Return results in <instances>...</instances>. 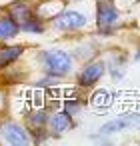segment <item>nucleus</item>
I'll list each match as a JSON object with an SVG mask.
<instances>
[{
  "instance_id": "obj_1",
  "label": "nucleus",
  "mask_w": 140,
  "mask_h": 146,
  "mask_svg": "<svg viewBox=\"0 0 140 146\" xmlns=\"http://www.w3.org/2000/svg\"><path fill=\"white\" fill-rule=\"evenodd\" d=\"M32 62H34L38 72L50 74V76L60 78L64 82L74 76V70L78 66L74 62L68 46H62V44H52V46L36 48L32 52Z\"/></svg>"
},
{
  "instance_id": "obj_2",
  "label": "nucleus",
  "mask_w": 140,
  "mask_h": 146,
  "mask_svg": "<svg viewBox=\"0 0 140 146\" xmlns=\"http://www.w3.org/2000/svg\"><path fill=\"white\" fill-rule=\"evenodd\" d=\"M92 28H94L92 16L82 8H68L66 6L52 20H48V32H52L60 38H66V40L88 34V32H92Z\"/></svg>"
},
{
  "instance_id": "obj_3",
  "label": "nucleus",
  "mask_w": 140,
  "mask_h": 146,
  "mask_svg": "<svg viewBox=\"0 0 140 146\" xmlns=\"http://www.w3.org/2000/svg\"><path fill=\"white\" fill-rule=\"evenodd\" d=\"M94 28L92 32L102 38L110 40L124 28V14L116 0H94Z\"/></svg>"
},
{
  "instance_id": "obj_4",
  "label": "nucleus",
  "mask_w": 140,
  "mask_h": 146,
  "mask_svg": "<svg viewBox=\"0 0 140 146\" xmlns=\"http://www.w3.org/2000/svg\"><path fill=\"white\" fill-rule=\"evenodd\" d=\"M104 78H106V62H104L102 54L92 58V60H88V62L78 64L76 70H74V76H72L74 88L80 90V92L94 90Z\"/></svg>"
},
{
  "instance_id": "obj_5",
  "label": "nucleus",
  "mask_w": 140,
  "mask_h": 146,
  "mask_svg": "<svg viewBox=\"0 0 140 146\" xmlns=\"http://www.w3.org/2000/svg\"><path fill=\"white\" fill-rule=\"evenodd\" d=\"M0 144L4 146H30L32 136L22 118H14L12 114L2 116L0 124Z\"/></svg>"
},
{
  "instance_id": "obj_6",
  "label": "nucleus",
  "mask_w": 140,
  "mask_h": 146,
  "mask_svg": "<svg viewBox=\"0 0 140 146\" xmlns=\"http://www.w3.org/2000/svg\"><path fill=\"white\" fill-rule=\"evenodd\" d=\"M68 50H70L74 62L82 64V62H88V60L100 56L104 50V44H102V38H98L94 32H88L78 38H72V44L68 46Z\"/></svg>"
},
{
  "instance_id": "obj_7",
  "label": "nucleus",
  "mask_w": 140,
  "mask_h": 146,
  "mask_svg": "<svg viewBox=\"0 0 140 146\" xmlns=\"http://www.w3.org/2000/svg\"><path fill=\"white\" fill-rule=\"evenodd\" d=\"M102 58L106 62V76H110V80L114 84L122 82L126 78V72H128V60H130L128 50H122V48H104L102 50Z\"/></svg>"
},
{
  "instance_id": "obj_8",
  "label": "nucleus",
  "mask_w": 140,
  "mask_h": 146,
  "mask_svg": "<svg viewBox=\"0 0 140 146\" xmlns=\"http://www.w3.org/2000/svg\"><path fill=\"white\" fill-rule=\"evenodd\" d=\"M76 128H78V118H72V116L66 114L62 108L50 110L46 130L50 132V138H52V140H60L62 136H66L68 132H72V130H76Z\"/></svg>"
},
{
  "instance_id": "obj_9",
  "label": "nucleus",
  "mask_w": 140,
  "mask_h": 146,
  "mask_svg": "<svg viewBox=\"0 0 140 146\" xmlns=\"http://www.w3.org/2000/svg\"><path fill=\"white\" fill-rule=\"evenodd\" d=\"M28 50H30V46L24 42H18V40L0 44V74L12 66H16V64H20L26 58Z\"/></svg>"
},
{
  "instance_id": "obj_10",
  "label": "nucleus",
  "mask_w": 140,
  "mask_h": 146,
  "mask_svg": "<svg viewBox=\"0 0 140 146\" xmlns=\"http://www.w3.org/2000/svg\"><path fill=\"white\" fill-rule=\"evenodd\" d=\"M138 124H140V112H128V114L124 112V114H118V116L106 120L96 132H100L104 136H116L128 128H136Z\"/></svg>"
},
{
  "instance_id": "obj_11",
  "label": "nucleus",
  "mask_w": 140,
  "mask_h": 146,
  "mask_svg": "<svg viewBox=\"0 0 140 146\" xmlns=\"http://www.w3.org/2000/svg\"><path fill=\"white\" fill-rule=\"evenodd\" d=\"M48 116H50V108L46 104H42V106H28L22 112V122L26 124V128L30 132H36V130H44L46 128Z\"/></svg>"
},
{
  "instance_id": "obj_12",
  "label": "nucleus",
  "mask_w": 140,
  "mask_h": 146,
  "mask_svg": "<svg viewBox=\"0 0 140 146\" xmlns=\"http://www.w3.org/2000/svg\"><path fill=\"white\" fill-rule=\"evenodd\" d=\"M20 36H22L20 34V24L6 12L4 6H0V44L14 42Z\"/></svg>"
},
{
  "instance_id": "obj_13",
  "label": "nucleus",
  "mask_w": 140,
  "mask_h": 146,
  "mask_svg": "<svg viewBox=\"0 0 140 146\" xmlns=\"http://www.w3.org/2000/svg\"><path fill=\"white\" fill-rule=\"evenodd\" d=\"M86 104H88V100L84 96H80V90H76V88L70 94H64L62 100H60V108L66 114H70L72 118H80L84 108H86Z\"/></svg>"
},
{
  "instance_id": "obj_14",
  "label": "nucleus",
  "mask_w": 140,
  "mask_h": 146,
  "mask_svg": "<svg viewBox=\"0 0 140 146\" xmlns=\"http://www.w3.org/2000/svg\"><path fill=\"white\" fill-rule=\"evenodd\" d=\"M66 6H68V0H34V14L48 22Z\"/></svg>"
},
{
  "instance_id": "obj_15",
  "label": "nucleus",
  "mask_w": 140,
  "mask_h": 146,
  "mask_svg": "<svg viewBox=\"0 0 140 146\" xmlns=\"http://www.w3.org/2000/svg\"><path fill=\"white\" fill-rule=\"evenodd\" d=\"M4 8L20 24L34 14V0H10L8 4H4Z\"/></svg>"
},
{
  "instance_id": "obj_16",
  "label": "nucleus",
  "mask_w": 140,
  "mask_h": 146,
  "mask_svg": "<svg viewBox=\"0 0 140 146\" xmlns=\"http://www.w3.org/2000/svg\"><path fill=\"white\" fill-rule=\"evenodd\" d=\"M48 32V22L42 20L40 16L32 14L30 18H26L24 22H20V34L22 36H30V38H38L44 36Z\"/></svg>"
},
{
  "instance_id": "obj_17",
  "label": "nucleus",
  "mask_w": 140,
  "mask_h": 146,
  "mask_svg": "<svg viewBox=\"0 0 140 146\" xmlns=\"http://www.w3.org/2000/svg\"><path fill=\"white\" fill-rule=\"evenodd\" d=\"M62 82H64V80H60V78H54V76H50V74L38 72V76L30 82V86H32V88H36V90H40V92H44V90L60 88V86H62Z\"/></svg>"
},
{
  "instance_id": "obj_18",
  "label": "nucleus",
  "mask_w": 140,
  "mask_h": 146,
  "mask_svg": "<svg viewBox=\"0 0 140 146\" xmlns=\"http://www.w3.org/2000/svg\"><path fill=\"white\" fill-rule=\"evenodd\" d=\"M88 94H90V96H88V98H90L88 102H90L92 106H96V108H108V106L112 104V98L116 96V92H108V90H100L98 86H96L94 90H90Z\"/></svg>"
},
{
  "instance_id": "obj_19",
  "label": "nucleus",
  "mask_w": 140,
  "mask_h": 146,
  "mask_svg": "<svg viewBox=\"0 0 140 146\" xmlns=\"http://www.w3.org/2000/svg\"><path fill=\"white\" fill-rule=\"evenodd\" d=\"M30 136H32V144H48V142H52V138H50V132L44 128V130H36V132H30Z\"/></svg>"
},
{
  "instance_id": "obj_20",
  "label": "nucleus",
  "mask_w": 140,
  "mask_h": 146,
  "mask_svg": "<svg viewBox=\"0 0 140 146\" xmlns=\"http://www.w3.org/2000/svg\"><path fill=\"white\" fill-rule=\"evenodd\" d=\"M8 104H10V96L4 88H0V116L8 114Z\"/></svg>"
},
{
  "instance_id": "obj_21",
  "label": "nucleus",
  "mask_w": 140,
  "mask_h": 146,
  "mask_svg": "<svg viewBox=\"0 0 140 146\" xmlns=\"http://www.w3.org/2000/svg\"><path fill=\"white\" fill-rule=\"evenodd\" d=\"M88 138H90L92 142H96V144H104V146H108V144H114L112 136H104V134H100V132H92Z\"/></svg>"
},
{
  "instance_id": "obj_22",
  "label": "nucleus",
  "mask_w": 140,
  "mask_h": 146,
  "mask_svg": "<svg viewBox=\"0 0 140 146\" xmlns=\"http://www.w3.org/2000/svg\"><path fill=\"white\" fill-rule=\"evenodd\" d=\"M134 62H140V42L136 44V48H134V52H132V56H130Z\"/></svg>"
},
{
  "instance_id": "obj_23",
  "label": "nucleus",
  "mask_w": 140,
  "mask_h": 146,
  "mask_svg": "<svg viewBox=\"0 0 140 146\" xmlns=\"http://www.w3.org/2000/svg\"><path fill=\"white\" fill-rule=\"evenodd\" d=\"M70 2H76L78 4V2H86V0H70Z\"/></svg>"
},
{
  "instance_id": "obj_24",
  "label": "nucleus",
  "mask_w": 140,
  "mask_h": 146,
  "mask_svg": "<svg viewBox=\"0 0 140 146\" xmlns=\"http://www.w3.org/2000/svg\"><path fill=\"white\" fill-rule=\"evenodd\" d=\"M136 128H138V132H140V124H138V126H136Z\"/></svg>"
},
{
  "instance_id": "obj_25",
  "label": "nucleus",
  "mask_w": 140,
  "mask_h": 146,
  "mask_svg": "<svg viewBox=\"0 0 140 146\" xmlns=\"http://www.w3.org/2000/svg\"><path fill=\"white\" fill-rule=\"evenodd\" d=\"M0 124H2V116H0Z\"/></svg>"
}]
</instances>
